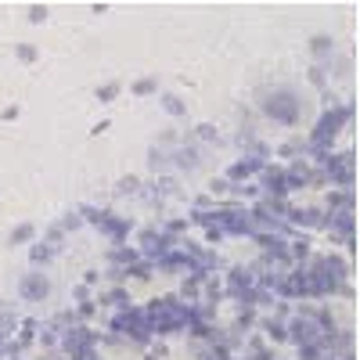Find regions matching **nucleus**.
Masks as SVG:
<instances>
[{"mask_svg":"<svg viewBox=\"0 0 360 360\" xmlns=\"http://www.w3.org/2000/svg\"><path fill=\"white\" fill-rule=\"evenodd\" d=\"M252 173H263V159H259V155H245L242 162H234V166L227 169L231 180H245V176H252Z\"/></svg>","mask_w":360,"mask_h":360,"instance_id":"obj_11","label":"nucleus"},{"mask_svg":"<svg viewBox=\"0 0 360 360\" xmlns=\"http://www.w3.org/2000/svg\"><path fill=\"white\" fill-rule=\"evenodd\" d=\"M281 295H288V299H303V295H314V288H310V274L303 266L299 270H292V274H285V281H281Z\"/></svg>","mask_w":360,"mask_h":360,"instance_id":"obj_8","label":"nucleus"},{"mask_svg":"<svg viewBox=\"0 0 360 360\" xmlns=\"http://www.w3.org/2000/svg\"><path fill=\"white\" fill-rule=\"evenodd\" d=\"M162 108H166L169 115H184V101L173 98V94H166V98H162Z\"/></svg>","mask_w":360,"mask_h":360,"instance_id":"obj_18","label":"nucleus"},{"mask_svg":"<svg viewBox=\"0 0 360 360\" xmlns=\"http://www.w3.org/2000/svg\"><path fill=\"white\" fill-rule=\"evenodd\" d=\"M263 191L274 195V198H285V195L292 191L288 169H266V166H263Z\"/></svg>","mask_w":360,"mask_h":360,"instance_id":"obj_9","label":"nucleus"},{"mask_svg":"<svg viewBox=\"0 0 360 360\" xmlns=\"http://www.w3.org/2000/svg\"><path fill=\"white\" fill-rule=\"evenodd\" d=\"M134 90H137V94H152V90H155V83H152V79H141Z\"/></svg>","mask_w":360,"mask_h":360,"instance_id":"obj_20","label":"nucleus"},{"mask_svg":"<svg viewBox=\"0 0 360 360\" xmlns=\"http://www.w3.org/2000/svg\"><path fill=\"white\" fill-rule=\"evenodd\" d=\"M256 285H259V278L252 274V270H245V266H234V270H231V278H227V292L238 295L242 303H245V299H256V295H259Z\"/></svg>","mask_w":360,"mask_h":360,"instance_id":"obj_7","label":"nucleus"},{"mask_svg":"<svg viewBox=\"0 0 360 360\" xmlns=\"http://www.w3.org/2000/svg\"><path fill=\"white\" fill-rule=\"evenodd\" d=\"M144 245H148V252H152V256H155V252H159V256H166L173 242H169V234H155V231H148V234H144Z\"/></svg>","mask_w":360,"mask_h":360,"instance_id":"obj_13","label":"nucleus"},{"mask_svg":"<svg viewBox=\"0 0 360 360\" xmlns=\"http://www.w3.org/2000/svg\"><path fill=\"white\" fill-rule=\"evenodd\" d=\"M98 220H101V224H105V227H108V231H112V234H115V238H123V234H127V231H130V227H127V224H123V220H112V217H108V213H105V217H98Z\"/></svg>","mask_w":360,"mask_h":360,"instance_id":"obj_17","label":"nucleus"},{"mask_svg":"<svg viewBox=\"0 0 360 360\" xmlns=\"http://www.w3.org/2000/svg\"><path fill=\"white\" fill-rule=\"evenodd\" d=\"M144 314H148V321H152V332H159V335H176L180 328H188L191 307H184L176 295H162V299H155V303L148 307Z\"/></svg>","mask_w":360,"mask_h":360,"instance_id":"obj_1","label":"nucleus"},{"mask_svg":"<svg viewBox=\"0 0 360 360\" xmlns=\"http://www.w3.org/2000/svg\"><path fill=\"white\" fill-rule=\"evenodd\" d=\"M288 220L299 227H324L328 220L321 217V209H288Z\"/></svg>","mask_w":360,"mask_h":360,"instance_id":"obj_12","label":"nucleus"},{"mask_svg":"<svg viewBox=\"0 0 360 360\" xmlns=\"http://www.w3.org/2000/svg\"><path fill=\"white\" fill-rule=\"evenodd\" d=\"M115 94H119V86H115V83H108V86L101 90V98H105V101H108V98H115Z\"/></svg>","mask_w":360,"mask_h":360,"instance_id":"obj_22","label":"nucleus"},{"mask_svg":"<svg viewBox=\"0 0 360 360\" xmlns=\"http://www.w3.org/2000/svg\"><path fill=\"white\" fill-rule=\"evenodd\" d=\"M321 162H324V173H328V180H332L335 188H349V184H353V155H349V152H342V155H324Z\"/></svg>","mask_w":360,"mask_h":360,"instance_id":"obj_6","label":"nucleus"},{"mask_svg":"<svg viewBox=\"0 0 360 360\" xmlns=\"http://www.w3.org/2000/svg\"><path fill=\"white\" fill-rule=\"evenodd\" d=\"M324 227L332 231L335 242H342V245H349V242H353V217H349V209H346V213H332Z\"/></svg>","mask_w":360,"mask_h":360,"instance_id":"obj_10","label":"nucleus"},{"mask_svg":"<svg viewBox=\"0 0 360 360\" xmlns=\"http://www.w3.org/2000/svg\"><path fill=\"white\" fill-rule=\"evenodd\" d=\"M263 332H266L270 339H288V328H285L281 321H274V317H270V321H263Z\"/></svg>","mask_w":360,"mask_h":360,"instance_id":"obj_16","label":"nucleus"},{"mask_svg":"<svg viewBox=\"0 0 360 360\" xmlns=\"http://www.w3.org/2000/svg\"><path fill=\"white\" fill-rule=\"evenodd\" d=\"M288 180H292V188H307L310 180H314V169L303 166V162H295V166L288 169Z\"/></svg>","mask_w":360,"mask_h":360,"instance_id":"obj_14","label":"nucleus"},{"mask_svg":"<svg viewBox=\"0 0 360 360\" xmlns=\"http://www.w3.org/2000/svg\"><path fill=\"white\" fill-rule=\"evenodd\" d=\"M328 47H332V40H328V37H317L314 40V51H328Z\"/></svg>","mask_w":360,"mask_h":360,"instance_id":"obj_21","label":"nucleus"},{"mask_svg":"<svg viewBox=\"0 0 360 360\" xmlns=\"http://www.w3.org/2000/svg\"><path fill=\"white\" fill-rule=\"evenodd\" d=\"M307 256H310V242H307V238L292 242V259H307Z\"/></svg>","mask_w":360,"mask_h":360,"instance_id":"obj_19","label":"nucleus"},{"mask_svg":"<svg viewBox=\"0 0 360 360\" xmlns=\"http://www.w3.org/2000/svg\"><path fill=\"white\" fill-rule=\"evenodd\" d=\"M217 227L224 234H252L256 231V217L245 209H220L217 213Z\"/></svg>","mask_w":360,"mask_h":360,"instance_id":"obj_5","label":"nucleus"},{"mask_svg":"<svg viewBox=\"0 0 360 360\" xmlns=\"http://www.w3.org/2000/svg\"><path fill=\"white\" fill-rule=\"evenodd\" d=\"M349 205H353L349 191H332V198H328V213H346Z\"/></svg>","mask_w":360,"mask_h":360,"instance_id":"obj_15","label":"nucleus"},{"mask_svg":"<svg viewBox=\"0 0 360 360\" xmlns=\"http://www.w3.org/2000/svg\"><path fill=\"white\" fill-rule=\"evenodd\" d=\"M205 360H231V356H227V349H217V353H209Z\"/></svg>","mask_w":360,"mask_h":360,"instance_id":"obj_23","label":"nucleus"},{"mask_svg":"<svg viewBox=\"0 0 360 360\" xmlns=\"http://www.w3.org/2000/svg\"><path fill=\"white\" fill-rule=\"evenodd\" d=\"M263 112L274 119V123H285V127H295L299 115H303V101H299L295 90L281 86V90H270L263 98Z\"/></svg>","mask_w":360,"mask_h":360,"instance_id":"obj_2","label":"nucleus"},{"mask_svg":"<svg viewBox=\"0 0 360 360\" xmlns=\"http://www.w3.org/2000/svg\"><path fill=\"white\" fill-rule=\"evenodd\" d=\"M353 115V108L349 105H339V108H332V112H324L321 119H317V127H314V134H310V148L314 152H328V144H332L335 137H339V130H342V123Z\"/></svg>","mask_w":360,"mask_h":360,"instance_id":"obj_3","label":"nucleus"},{"mask_svg":"<svg viewBox=\"0 0 360 360\" xmlns=\"http://www.w3.org/2000/svg\"><path fill=\"white\" fill-rule=\"evenodd\" d=\"M115 332L130 335L134 342H148V339H152V321H148L144 310H127V314L115 317Z\"/></svg>","mask_w":360,"mask_h":360,"instance_id":"obj_4","label":"nucleus"}]
</instances>
